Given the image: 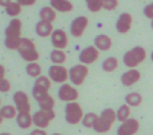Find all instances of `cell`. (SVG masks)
<instances>
[{
	"instance_id": "cell-1",
	"label": "cell",
	"mask_w": 153,
	"mask_h": 135,
	"mask_svg": "<svg viewBox=\"0 0 153 135\" xmlns=\"http://www.w3.org/2000/svg\"><path fill=\"white\" fill-rule=\"evenodd\" d=\"M22 20L18 18L11 19L5 29V41L4 45L8 50H18L19 42L22 39Z\"/></svg>"
},
{
	"instance_id": "cell-2",
	"label": "cell",
	"mask_w": 153,
	"mask_h": 135,
	"mask_svg": "<svg viewBox=\"0 0 153 135\" xmlns=\"http://www.w3.org/2000/svg\"><path fill=\"white\" fill-rule=\"evenodd\" d=\"M18 51L19 56L28 64L30 62H36L39 60V51H38L35 43L28 38H22L18 46Z\"/></svg>"
},
{
	"instance_id": "cell-3",
	"label": "cell",
	"mask_w": 153,
	"mask_h": 135,
	"mask_svg": "<svg viewBox=\"0 0 153 135\" xmlns=\"http://www.w3.org/2000/svg\"><path fill=\"white\" fill-rule=\"evenodd\" d=\"M146 58V50L143 46H136V48L128 50L122 57L125 66L129 69H136L140 64H143Z\"/></svg>"
},
{
	"instance_id": "cell-4",
	"label": "cell",
	"mask_w": 153,
	"mask_h": 135,
	"mask_svg": "<svg viewBox=\"0 0 153 135\" xmlns=\"http://www.w3.org/2000/svg\"><path fill=\"white\" fill-rule=\"evenodd\" d=\"M83 109H82L81 104L76 103V101H73V103H67L66 107H65V119L69 124H78V123H82V119H83Z\"/></svg>"
},
{
	"instance_id": "cell-5",
	"label": "cell",
	"mask_w": 153,
	"mask_h": 135,
	"mask_svg": "<svg viewBox=\"0 0 153 135\" xmlns=\"http://www.w3.org/2000/svg\"><path fill=\"white\" fill-rule=\"evenodd\" d=\"M31 93H32V97L38 101L40 109H54V107H55V99L48 93V91L34 87Z\"/></svg>"
},
{
	"instance_id": "cell-6",
	"label": "cell",
	"mask_w": 153,
	"mask_h": 135,
	"mask_svg": "<svg viewBox=\"0 0 153 135\" xmlns=\"http://www.w3.org/2000/svg\"><path fill=\"white\" fill-rule=\"evenodd\" d=\"M32 119H34V126H36V128L45 130L55 119V111L54 109H39L32 115Z\"/></svg>"
},
{
	"instance_id": "cell-7",
	"label": "cell",
	"mask_w": 153,
	"mask_h": 135,
	"mask_svg": "<svg viewBox=\"0 0 153 135\" xmlns=\"http://www.w3.org/2000/svg\"><path fill=\"white\" fill-rule=\"evenodd\" d=\"M87 76H89V68L83 64L74 65L73 68L69 69V80L75 87H79V85L83 84Z\"/></svg>"
},
{
	"instance_id": "cell-8",
	"label": "cell",
	"mask_w": 153,
	"mask_h": 135,
	"mask_svg": "<svg viewBox=\"0 0 153 135\" xmlns=\"http://www.w3.org/2000/svg\"><path fill=\"white\" fill-rule=\"evenodd\" d=\"M48 77L53 82L56 84H66V81L69 80V70L62 65H51L48 68Z\"/></svg>"
},
{
	"instance_id": "cell-9",
	"label": "cell",
	"mask_w": 153,
	"mask_h": 135,
	"mask_svg": "<svg viewBox=\"0 0 153 135\" xmlns=\"http://www.w3.org/2000/svg\"><path fill=\"white\" fill-rule=\"evenodd\" d=\"M58 97L62 101L66 103H73L76 101V99L79 97V92L76 91V88L73 87V84H62L58 89Z\"/></svg>"
},
{
	"instance_id": "cell-10",
	"label": "cell",
	"mask_w": 153,
	"mask_h": 135,
	"mask_svg": "<svg viewBox=\"0 0 153 135\" xmlns=\"http://www.w3.org/2000/svg\"><path fill=\"white\" fill-rule=\"evenodd\" d=\"M13 106L16 107L18 112H30L31 111V103H30V96L24 91H16L13 93Z\"/></svg>"
},
{
	"instance_id": "cell-11",
	"label": "cell",
	"mask_w": 153,
	"mask_h": 135,
	"mask_svg": "<svg viewBox=\"0 0 153 135\" xmlns=\"http://www.w3.org/2000/svg\"><path fill=\"white\" fill-rule=\"evenodd\" d=\"M79 62L83 65H91L100 58V50L95 46H87L83 50H81L78 56Z\"/></svg>"
},
{
	"instance_id": "cell-12",
	"label": "cell",
	"mask_w": 153,
	"mask_h": 135,
	"mask_svg": "<svg viewBox=\"0 0 153 135\" xmlns=\"http://www.w3.org/2000/svg\"><path fill=\"white\" fill-rule=\"evenodd\" d=\"M87 26H89V18L87 16H78L70 24V34L74 38H79L83 35L86 31Z\"/></svg>"
},
{
	"instance_id": "cell-13",
	"label": "cell",
	"mask_w": 153,
	"mask_h": 135,
	"mask_svg": "<svg viewBox=\"0 0 153 135\" xmlns=\"http://www.w3.org/2000/svg\"><path fill=\"white\" fill-rule=\"evenodd\" d=\"M138 130H140V122L134 118H130L120 124V127L117 128V135H136Z\"/></svg>"
},
{
	"instance_id": "cell-14",
	"label": "cell",
	"mask_w": 153,
	"mask_h": 135,
	"mask_svg": "<svg viewBox=\"0 0 153 135\" xmlns=\"http://www.w3.org/2000/svg\"><path fill=\"white\" fill-rule=\"evenodd\" d=\"M133 16L129 12H122L116 22V30L118 34H128L132 29Z\"/></svg>"
},
{
	"instance_id": "cell-15",
	"label": "cell",
	"mask_w": 153,
	"mask_h": 135,
	"mask_svg": "<svg viewBox=\"0 0 153 135\" xmlns=\"http://www.w3.org/2000/svg\"><path fill=\"white\" fill-rule=\"evenodd\" d=\"M51 43H53L54 49H59V50H65L69 46V37H67L65 30H54L53 35H51Z\"/></svg>"
},
{
	"instance_id": "cell-16",
	"label": "cell",
	"mask_w": 153,
	"mask_h": 135,
	"mask_svg": "<svg viewBox=\"0 0 153 135\" xmlns=\"http://www.w3.org/2000/svg\"><path fill=\"white\" fill-rule=\"evenodd\" d=\"M141 78V73L137 69H128L125 73L121 76V84L124 87H132V85L137 84Z\"/></svg>"
},
{
	"instance_id": "cell-17",
	"label": "cell",
	"mask_w": 153,
	"mask_h": 135,
	"mask_svg": "<svg viewBox=\"0 0 153 135\" xmlns=\"http://www.w3.org/2000/svg\"><path fill=\"white\" fill-rule=\"evenodd\" d=\"M35 32H36L38 37H42V38L51 37L54 32L53 23H48V22H45V20H39L36 23V26H35Z\"/></svg>"
},
{
	"instance_id": "cell-18",
	"label": "cell",
	"mask_w": 153,
	"mask_h": 135,
	"mask_svg": "<svg viewBox=\"0 0 153 135\" xmlns=\"http://www.w3.org/2000/svg\"><path fill=\"white\" fill-rule=\"evenodd\" d=\"M111 45H113V41L109 35L105 34H100L95 37L94 39V46L98 49L100 51H108L111 49Z\"/></svg>"
},
{
	"instance_id": "cell-19",
	"label": "cell",
	"mask_w": 153,
	"mask_h": 135,
	"mask_svg": "<svg viewBox=\"0 0 153 135\" xmlns=\"http://www.w3.org/2000/svg\"><path fill=\"white\" fill-rule=\"evenodd\" d=\"M50 5L58 12H71L74 5L70 0H50Z\"/></svg>"
},
{
	"instance_id": "cell-20",
	"label": "cell",
	"mask_w": 153,
	"mask_h": 135,
	"mask_svg": "<svg viewBox=\"0 0 153 135\" xmlns=\"http://www.w3.org/2000/svg\"><path fill=\"white\" fill-rule=\"evenodd\" d=\"M16 123L20 128L28 130L34 124V119H32V115L30 112H19L18 116H16Z\"/></svg>"
},
{
	"instance_id": "cell-21",
	"label": "cell",
	"mask_w": 153,
	"mask_h": 135,
	"mask_svg": "<svg viewBox=\"0 0 153 135\" xmlns=\"http://www.w3.org/2000/svg\"><path fill=\"white\" fill-rule=\"evenodd\" d=\"M39 16H40V20L53 23V22L56 19V11L54 10L51 5H47V7H43L42 10H40Z\"/></svg>"
},
{
	"instance_id": "cell-22",
	"label": "cell",
	"mask_w": 153,
	"mask_h": 135,
	"mask_svg": "<svg viewBox=\"0 0 153 135\" xmlns=\"http://www.w3.org/2000/svg\"><path fill=\"white\" fill-rule=\"evenodd\" d=\"M111 127H113V123L108 122V120H105L103 118L100 116V118H98V120L95 122L93 130H94L95 133H98V134H106V133H109V131H110Z\"/></svg>"
},
{
	"instance_id": "cell-23",
	"label": "cell",
	"mask_w": 153,
	"mask_h": 135,
	"mask_svg": "<svg viewBox=\"0 0 153 135\" xmlns=\"http://www.w3.org/2000/svg\"><path fill=\"white\" fill-rule=\"evenodd\" d=\"M50 60L53 62V65H63L67 60V54L63 50H59V49H54L50 53Z\"/></svg>"
},
{
	"instance_id": "cell-24",
	"label": "cell",
	"mask_w": 153,
	"mask_h": 135,
	"mask_svg": "<svg viewBox=\"0 0 153 135\" xmlns=\"http://www.w3.org/2000/svg\"><path fill=\"white\" fill-rule=\"evenodd\" d=\"M143 103V96L138 92H130L125 96V104L129 107H138Z\"/></svg>"
},
{
	"instance_id": "cell-25",
	"label": "cell",
	"mask_w": 153,
	"mask_h": 135,
	"mask_svg": "<svg viewBox=\"0 0 153 135\" xmlns=\"http://www.w3.org/2000/svg\"><path fill=\"white\" fill-rule=\"evenodd\" d=\"M130 115H132V107H129L128 104H122V106L117 109V120L121 123L130 119Z\"/></svg>"
},
{
	"instance_id": "cell-26",
	"label": "cell",
	"mask_w": 153,
	"mask_h": 135,
	"mask_svg": "<svg viewBox=\"0 0 153 135\" xmlns=\"http://www.w3.org/2000/svg\"><path fill=\"white\" fill-rule=\"evenodd\" d=\"M118 64L120 62L116 57H108V58L102 62V70L106 72V73H111V72H114L118 68Z\"/></svg>"
},
{
	"instance_id": "cell-27",
	"label": "cell",
	"mask_w": 153,
	"mask_h": 135,
	"mask_svg": "<svg viewBox=\"0 0 153 135\" xmlns=\"http://www.w3.org/2000/svg\"><path fill=\"white\" fill-rule=\"evenodd\" d=\"M26 73L28 74L30 77L38 78V77L42 76V66H40L38 62H30L26 66Z\"/></svg>"
},
{
	"instance_id": "cell-28",
	"label": "cell",
	"mask_w": 153,
	"mask_h": 135,
	"mask_svg": "<svg viewBox=\"0 0 153 135\" xmlns=\"http://www.w3.org/2000/svg\"><path fill=\"white\" fill-rule=\"evenodd\" d=\"M0 111H1V115L4 119H16V116H18V109H16L15 106H10V104H7V106H3L1 108H0Z\"/></svg>"
},
{
	"instance_id": "cell-29",
	"label": "cell",
	"mask_w": 153,
	"mask_h": 135,
	"mask_svg": "<svg viewBox=\"0 0 153 135\" xmlns=\"http://www.w3.org/2000/svg\"><path fill=\"white\" fill-rule=\"evenodd\" d=\"M98 115L94 114V112H87V114H85L83 119H82V124H83V127L86 128H93L95 124V122L98 120Z\"/></svg>"
},
{
	"instance_id": "cell-30",
	"label": "cell",
	"mask_w": 153,
	"mask_h": 135,
	"mask_svg": "<svg viewBox=\"0 0 153 135\" xmlns=\"http://www.w3.org/2000/svg\"><path fill=\"white\" fill-rule=\"evenodd\" d=\"M5 12H7V15H10L11 18L13 19L22 12V5L19 4L18 2H11L10 4L5 7Z\"/></svg>"
},
{
	"instance_id": "cell-31",
	"label": "cell",
	"mask_w": 153,
	"mask_h": 135,
	"mask_svg": "<svg viewBox=\"0 0 153 135\" xmlns=\"http://www.w3.org/2000/svg\"><path fill=\"white\" fill-rule=\"evenodd\" d=\"M34 87L40 88V89H45V91H50L51 88V80L50 77H46V76H40L38 78H35V84Z\"/></svg>"
},
{
	"instance_id": "cell-32",
	"label": "cell",
	"mask_w": 153,
	"mask_h": 135,
	"mask_svg": "<svg viewBox=\"0 0 153 135\" xmlns=\"http://www.w3.org/2000/svg\"><path fill=\"white\" fill-rule=\"evenodd\" d=\"M100 116L103 118L105 120H108V122H110V123H113V124H114V122L117 120V111H114L113 108H105L102 112H101Z\"/></svg>"
},
{
	"instance_id": "cell-33",
	"label": "cell",
	"mask_w": 153,
	"mask_h": 135,
	"mask_svg": "<svg viewBox=\"0 0 153 135\" xmlns=\"http://www.w3.org/2000/svg\"><path fill=\"white\" fill-rule=\"evenodd\" d=\"M85 2L91 12H100L103 8V0H85Z\"/></svg>"
},
{
	"instance_id": "cell-34",
	"label": "cell",
	"mask_w": 153,
	"mask_h": 135,
	"mask_svg": "<svg viewBox=\"0 0 153 135\" xmlns=\"http://www.w3.org/2000/svg\"><path fill=\"white\" fill-rule=\"evenodd\" d=\"M118 7V0H103V8L108 11H113Z\"/></svg>"
},
{
	"instance_id": "cell-35",
	"label": "cell",
	"mask_w": 153,
	"mask_h": 135,
	"mask_svg": "<svg viewBox=\"0 0 153 135\" xmlns=\"http://www.w3.org/2000/svg\"><path fill=\"white\" fill-rule=\"evenodd\" d=\"M11 91V82L7 78H3L0 81V92L1 93H7Z\"/></svg>"
},
{
	"instance_id": "cell-36",
	"label": "cell",
	"mask_w": 153,
	"mask_h": 135,
	"mask_svg": "<svg viewBox=\"0 0 153 135\" xmlns=\"http://www.w3.org/2000/svg\"><path fill=\"white\" fill-rule=\"evenodd\" d=\"M144 15H145L148 19L153 20V2L149 3L148 5H145V8H144Z\"/></svg>"
},
{
	"instance_id": "cell-37",
	"label": "cell",
	"mask_w": 153,
	"mask_h": 135,
	"mask_svg": "<svg viewBox=\"0 0 153 135\" xmlns=\"http://www.w3.org/2000/svg\"><path fill=\"white\" fill-rule=\"evenodd\" d=\"M15 2H18L20 5H34L36 0H15Z\"/></svg>"
},
{
	"instance_id": "cell-38",
	"label": "cell",
	"mask_w": 153,
	"mask_h": 135,
	"mask_svg": "<svg viewBox=\"0 0 153 135\" xmlns=\"http://www.w3.org/2000/svg\"><path fill=\"white\" fill-rule=\"evenodd\" d=\"M26 135H47L45 130H42V128H35L34 131H31L30 134H26Z\"/></svg>"
},
{
	"instance_id": "cell-39",
	"label": "cell",
	"mask_w": 153,
	"mask_h": 135,
	"mask_svg": "<svg viewBox=\"0 0 153 135\" xmlns=\"http://www.w3.org/2000/svg\"><path fill=\"white\" fill-rule=\"evenodd\" d=\"M4 76H5V68L1 64H0V81H1L3 78H5Z\"/></svg>"
},
{
	"instance_id": "cell-40",
	"label": "cell",
	"mask_w": 153,
	"mask_h": 135,
	"mask_svg": "<svg viewBox=\"0 0 153 135\" xmlns=\"http://www.w3.org/2000/svg\"><path fill=\"white\" fill-rule=\"evenodd\" d=\"M10 3H11V0H0V5H1V7H4V8L7 7Z\"/></svg>"
},
{
	"instance_id": "cell-41",
	"label": "cell",
	"mask_w": 153,
	"mask_h": 135,
	"mask_svg": "<svg viewBox=\"0 0 153 135\" xmlns=\"http://www.w3.org/2000/svg\"><path fill=\"white\" fill-rule=\"evenodd\" d=\"M3 120H4V118H3V115H1V111H0V124H3Z\"/></svg>"
},
{
	"instance_id": "cell-42",
	"label": "cell",
	"mask_w": 153,
	"mask_h": 135,
	"mask_svg": "<svg viewBox=\"0 0 153 135\" xmlns=\"http://www.w3.org/2000/svg\"><path fill=\"white\" fill-rule=\"evenodd\" d=\"M0 135H12V134H10V133H1Z\"/></svg>"
},
{
	"instance_id": "cell-43",
	"label": "cell",
	"mask_w": 153,
	"mask_h": 135,
	"mask_svg": "<svg viewBox=\"0 0 153 135\" xmlns=\"http://www.w3.org/2000/svg\"><path fill=\"white\" fill-rule=\"evenodd\" d=\"M151 60H152V62H153V51H152V54H151Z\"/></svg>"
},
{
	"instance_id": "cell-44",
	"label": "cell",
	"mask_w": 153,
	"mask_h": 135,
	"mask_svg": "<svg viewBox=\"0 0 153 135\" xmlns=\"http://www.w3.org/2000/svg\"><path fill=\"white\" fill-rule=\"evenodd\" d=\"M151 27H152V30H153V20H152V23H151Z\"/></svg>"
},
{
	"instance_id": "cell-45",
	"label": "cell",
	"mask_w": 153,
	"mask_h": 135,
	"mask_svg": "<svg viewBox=\"0 0 153 135\" xmlns=\"http://www.w3.org/2000/svg\"><path fill=\"white\" fill-rule=\"evenodd\" d=\"M53 135H62V134H53Z\"/></svg>"
},
{
	"instance_id": "cell-46",
	"label": "cell",
	"mask_w": 153,
	"mask_h": 135,
	"mask_svg": "<svg viewBox=\"0 0 153 135\" xmlns=\"http://www.w3.org/2000/svg\"><path fill=\"white\" fill-rule=\"evenodd\" d=\"M0 106H1V100H0Z\"/></svg>"
}]
</instances>
